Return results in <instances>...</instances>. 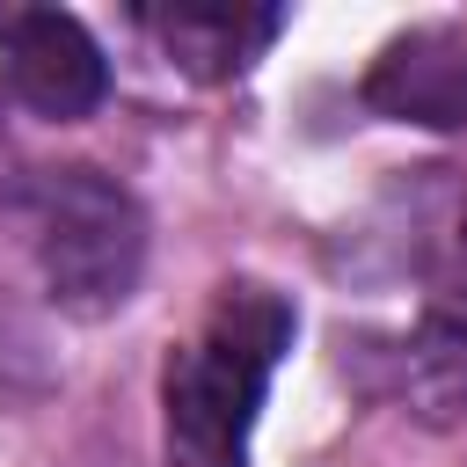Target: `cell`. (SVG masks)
Here are the masks:
<instances>
[{
    "label": "cell",
    "instance_id": "1",
    "mask_svg": "<svg viewBox=\"0 0 467 467\" xmlns=\"http://www.w3.org/2000/svg\"><path fill=\"white\" fill-rule=\"evenodd\" d=\"M292 299L241 277L219 285L204 306V328L175 343L161 372V423H168V460L175 467H248V438L270 394L277 358L292 350Z\"/></svg>",
    "mask_w": 467,
    "mask_h": 467
},
{
    "label": "cell",
    "instance_id": "2",
    "mask_svg": "<svg viewBox=\"0 0 467 467\" xmlns=\"http://www.w3.org/2000/svg\"><path fill=\"white\" fill-rule=\"evenodd\" d=\"M22 212H29L44 292L66 314L102 321V314H117L139 292L146 212H139V197L117 175H102V168H44L22 190Z\"/></svg>",
    "mask_w": 467,
    "mask_h": 467
},
{
    "label": "cell",
    "instance_id": "3",
    "mask_svg": "<svg viewBox=\"0 0 467 467\" xmlns=\"http://www.w3.org/2000/svg\"><path fill=\"white\" fill-rule=\"evenodd\" d=\"M7 88L36 117H51V124H80L109 95V58H102V44L73 15L22 7L15 29H7Z\"/></svg>",
    "mask_w": 467,
    "mask_h": 467
},
{
    "label": "cell",
    "instance_id": "4",
    "mask_svg": "<svg viewBox=\"0 0 467 467\" xmlns=\"http://www.w3.org/2000/svg\"><path fill=\"white\" fill-rule=\"evenodd\" d=\"M365 102L394 124L460 131L467 124V29L460 22H423V29L394 36L365 73Z\"/></svg>",
    "mask_w": 467,
    "mask_h": 467
},
{
    "label": "cell",
    "instance_id": "5",
    "mask_svg": "<svg viewBox=\"0 0 467 467\" xmlns=\"http://www.w3.org/2000/svg\"><path fill=\"white\" fill-rule=\"evenodd\" d=\"M139 22L153 29V44L197 73V80H234L248 73L277 29H285V7H241V0H175V7H139Z\"/></svg>",
    "mask_w": 467,
    "mask_h": 467
},
{
    "label": "cell",
    "instance_id": "6",
    "mask_svg": "<svg viewBox=\"0 0 467 467\" xmlns=\"http://www.w3.org/2000/svg\"><path fill=\"white\" fill-rule=\"evenodd\" d=\"M394 394L431 423L467 416V299L431 306L409 328V343L394 350Z\"/></svg>",
    "mask_w": 467,
    "mask_h": 467
},
{
    "label": "cell",
    "instance_id": "7",
    "mask_svg": "<svg viewBox=\"0 0 467 467\" xmlns=\"http://www.w3.org/2000/svg\"><path fill=\"white\" fill-rule=\"evenodd\" d=\"M0 161H7V131H0Z\"/></svg>",
    "mask_w": 467,
    "mask_h": 467
}]
</instances>
